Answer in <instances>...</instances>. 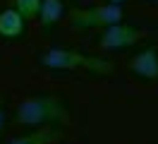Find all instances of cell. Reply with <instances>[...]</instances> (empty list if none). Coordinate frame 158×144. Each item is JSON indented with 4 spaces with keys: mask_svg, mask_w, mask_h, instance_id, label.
Instances as JSON below:
<instances>
[{
    "mask_svg": "<svg viewBox=\"0 0 158 144\" xmlns=\"http://www.w3.org/2000/svg\"><path fill=\"white\" fill-rule=\"evenodd\" d=\"M60 137V127H39V130H31L29 134H19L10 139L7 144H50Z\"/></svg>",
    "mask_w": 158,
    "mask_h": 144,
    "instance_id": "obj_8",
    "label": "cell"
},
{
    "mask_svg": "<svg viewBox=\"0 0 158 144\" xmlns=\"http://www.w3.org/2000/svg\"><path fill=\"white\" fill-rule=\"evenodd\" d=\"M62 15H65V0H41L36 19L41 22V27L48 31L62 19Z\"/></svg>",
    "mask_w": 158,
    "mask_h": 144,
    "instance_id": "obj_7",
    "label": "cell"
},
{
    "mask_svg": "<svg viewBox=\"0 0 158 144\" xmlns=\"http://www.w3.org/2000/svg\"><path fill=\"white\" fill-rule=\"evenodd\" d=\"M144 38V31L134 24H125V22H115L101 29L98 46L103 50H127L134 43H139Z\"/></svg>",
    "mask_w": 158,
    "mask_h": 144,
    "instance_id": "obj_4",
    "label": "cell"
},
{
    "mask_svg": "<svg viewBox=\"0 0 158 144\" xmlns=\"http://www.w3.org/2000/svg\"><path fill=\"white\" fill-rule=\"evenodd\" d=\"M129 72L137 75L139 79L146 82H156L158 79V46H144L139 53H134V58L129 60Z\"/></svg>",
    "mask_w": 158,
    "mask_h": 144,
    "instance_id": "obj_5",
    "label": "cell"
},
{
    "mask_svg": "<svg viewBox=\"0 0 158 144\" xmlns=\"http://www.w3.org/2000/svg\"><path fill=\"white\" fill-rule=\"evenodd\" d=\"M15 118L29 130L58 127L67 120V106L65 98H60L58 94H31L17 103Z\"/></svg>",
    "mask_w": 158,
    "mask_h": 144,
    "instance_id": "obj_1",
    "label": "cell"
},
{
    "mask_svg": "<svg viewBox=\"0 0 158 144\" xmlns=\"http://www.w3.org/2000/svg\"><path fill=\"white\" fill-rule=\"evenodd\" d=\"M5 127H7V111H5V103L0 98V134L5 132Z\"/></svg>",
    "mask_w": 158,
    "mask_h": 144,
    "instance_id": "obj_10",
    "label": "cell"
},
{
    "mask_svg": "<svg viewBox=\"0 0 158 144\" xmlns=\"http://www.w3.org/2000/svg\"><path fill=\"white\" fill-rule=\"evenodd\" d=\"M39 63L46 70H55V72H91V75L108 77L115 72V65L101 55H91V53H81L74 48H48L39 55Z\"/></svg>",
    "mask_w": 158,
    "mask_h": 144,
    "instance_id": "obj_2",
    "label": "cell"
},
{
    "mask_svg": "<svg viewBox=\"0 0 158 144\" xmlns=\"http://www.w3.org/2000/svg\"><path fill=\"white\" fill-rule=\"evenodd\" d=\"M27 29V19L15 7H7L0 12V36L2 38H19Z\"/></svg>",
    "mask_w": 158,
    "mask_h": 144,
    "instance_id": "obj_6",
    "label": "cell"
},
{
    "mask_svg": "<svg viewBox=\"0 0 158 144\" xmlns=\"http://www.w3.org/2000/svg\"><path fill=\"white\" fill-rule=\"evenodd\" d=\"M39 7H41V0H15V10H17L27 22H29V19H36Z\"/></svg>",
    "mask_w": 158,
    "mask_h": 144,
    "instance_id": "obj_9",
    "label": "cell"
},
{
    "mask_svg": "<svg viewBox=\"0 0 158 144\" xmlns=\"http://www.w3.org/2000/svg\"><path fill=\"white\" fill-rule=\"evenodd\" d=\"M108 2H115V5H120V2H122V0H108Z\"/></svg>",
    "mask_w": 158,
    "mask_h": 144,
    "instance_id": "obj_11",
    "label": "cell"
},
{
    "mask_svg": "<svg viewBox=\"0 0 158 144\" xmlns=\"http://www.w3.org/2000/svg\"><path fill=\"white\" fill-rule=\"evenodd\" d=\"M151 2H158V0H151Z\"/></svg>",
    "mask_w": 158,
    "mask_h": 144,
    "instance_id": "obj_12",
    "label": "cell"
},
{
    "mask_svg": "<svg viewBox=\"0 0 158 144\" xmlns=\"http://www.w3.org/2000/svg\"><path fill=\"white\" fill-rule=\"evenodd\" d=\"M122 17H125V10L115 2L94 5V7H74L69 12V22L74 29H103L108 24L122 22Z\"/></svg>",
    "mask_w": 158,
    "mask_h": 144,
    "instance_id": "obj_3",
    "label": "cell"
}]
</instances>
